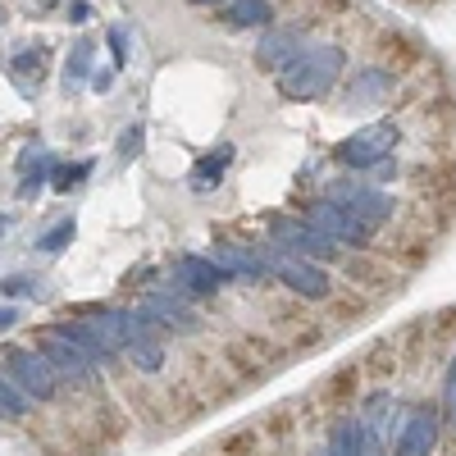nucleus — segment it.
Listing matches in <instances>:
<instances>
[{"instance_id":"1","label":"nucleus","mask_w":456,"mask_h":456,"mask_svg":"<svg viewBox=\"0 0 456 456\" xmlns=\"http://www.w3.org/2000/svg\"><path fill=\"white\" fill-rule=\"evenodd\" d=\"M347 69V55L338 46H315V51H301L283 73H279V92L292 96V101H320L333 83L338 73Z\"/></svg>"},{"instance_id":"2","label":"nucleus","mask_w":456,"mask_h":456,"mask_svg":"<svg viewBox=\"0 0 456 456\" xmlns=\"http://www.w3.org/2000/svg\"><path fill=\"white\" fill-rule=\"evenodd\" d=\"M397 124H370V128H356L352 137L338 142V160L352 165V169H379L388 165V156L397 151Z\"/></svg>"},{"instance_id":"3","label":"nucleus","mask_w":456,"mask_h":456,"mask_svg":"<svg viewBox=\"0 0 456 456\" xmlns=\"http://www.w3.org/2000/svg\"><path fill=\"white\" fill-rule=\"evenodd\" d=\"M260 260H265V270H270L274 279H283L292 292H301V297H324L329 292V274L320 270V265H311V260H301V256H292V251H283V247H260Z\"/></svg>"},{"instance_id":"4","label":"nucleus","mask_w":456,"mask_h":456,"mask_svg":"<svg viewBox=\"0 0 456 456\" xmlns=\"http://www.w3.org/2000/svg\"><path fill=\"white\" fill-rule=\"evenodd\" d=\"M5 370H10L14 388H19L23 397L51 402V397L60 393V379H55V370L46 365V356H42V352H28V347H19V352H10V356H5Z\"/></svg>"},{"instance_id":"5","label":"nucleus","mask_w":456,"mask_h":456,"mask_svg":"<svg viewBox=\"0 0 456 456\" xmlns=\"http://www.w3.org/2000/svg\"><path fill=\"white\" fill-rule=\"evenodd\" d=\"M270 233L283 242V251H292L301 260H333L338 256V242H329L311 219H274Z\"/></svg>"},{"instance_id":"6","label":"nucleus","mask_w":456,"mask_h":456,"mask_svg":"<svg viewBox=\"0 0 456 456\" xmlns=\"http://www.w3.org/2000/svg\"><path fill=\"white\" fill-rule=\"evenodd\" d=\"M324 201H333V206H342V210H352V215L365 219L370 228L384 224V219L393 215V201H388L384 192H374V187H365V183H338V187H329Z\"/></svg>"},{"instance_id":"7","label":"nucleus","mask_w":456,"mask_h":456,"mask_svg":"<svg viewBox=\"0 0 456 456\" xmlns=\"http://www.w3.org/2000/svg\"><path fill=\"white\" fill-rule=\"evenodd\" d=\"M434 443H438V420L434 411L425 406H411L397 425V438H393V456H434Z\"/></svg>"},{"instance_id":"8","label":"nucleus","mask_w":456,"mask_h":456,"mask_svg":"<svg viewBox=\"0 0 456 456\" xmlns=\"http://www.w3.org/2000/svg\"><path fill=\"white\" fill-rule=\"evenodd\" d=\"M311 224L320 228L329 242H352V247L370 242V233H374L365 219H356L352 210H342V206H333V201H320V206L311 210Z\"/></svg>"},{"instance_id":"9","label":"nucleus","mask_w":456,"mask_h":456,"mask_svg":"<svg viewBox=\"0 0 456 456\" xmlns=\"http://www.w3.org/2000/svg\"><path fill=\"white\" fill-rule=\"evenodd\" d=\"M224 279L228 274L219 270L215 260H206V256H183L174 265V292L178 297H210V292H219Z\"/></svg>"},{"instance_id":"10","label":"nucleus","mask_w":456,"mask_h":456,"mask_svg":"<svg viewBox=\"0 0 456 456\" xmlns=\"http://www.w3.org/2000/svg\"><path fill=\"white\" fill-rule=\"evenodd\" d=\"M46 356V365L55 370V379H64V384H92V374H96V365L78 352V347H69V342L60 338V333H51L42 347H37Z\"/></svg>"},{"instance_id":"11","label":"nucleus","mask_w":456,"mask_h":456,"mask_svg":"<svg viewBox=\"0 0 456 456\" xmlns=\"http://www.w3.org/2000/svg\"><path fill=\"white\" fill-rule=\"evenodd\" d=\"M297 55H301V28H279V32H265V37H260V46H256L260 69H274V73H283Z\"/></svg>"},{"instance_id":"12","label":"nucleus","mask_w":456,"mask_h":456,"mask_svg":"<svg viewBox=\"0 0 456 456\" xmlns=\"http://www.w3.org/2000/svg\"><path fill=\"white\" fill-rule=\"evenodd\" d=\"M142 315H146L151 324L174 329V333H197V315L187 311L178 297H169V292H151V297L142 301Z\"/></svg>"},{"instance_id":"13","label":"nucleus","mask_w":456,"mask_h":456,"mask_svg":"<svg viewBox=\"0 0 456 456\" xmlns=\"http://www.w3.org/2000/svg\"><path fill=\"white\" fill-rule=\"evenodd\" d=\"M60 338L69 342V347H78V352H83V356H87V361H92L96 370L114 361V352H110V342H105V338H101V333H96V329H92L87 320H73V324H60Z\"/></svg>"},{"instance_id":"14","label":"nucleus","mask_w":456,"mask_h":456,"mask_svg":"<svg viewBox=\"0 0 456 456\" xmlns=\"http://www.w3.org/2000/svg\"><path fill=\"white\" fill-rule=\"evenodd\" d=\"M224 274H242V279H265L270 270H265L260 251H247V247H233V242H219L215 256H210Z\"/></svg>"},{"instance_id":"15","label":"nucleus","mask_w":456,"mask_h":456,"mask_svg":"<svg viewBox=\"0 0 456 456\" xmlns=\"http://www.w3.org/2000/svg\"><path fill=\"white\" fill-rule=\"evenodd\" d=\"M228 160H233V146H219L215 156L197 160V169H192V187H197V192H210V187H219V178H224Z\"/></svg>"},{"instance_id":"16","label":"nucleus","mask_w":456,"mask_h":456,"mask_svg":"<svg viewBox=\"0 0 456 456\" xmlns=\"http://www.w3.org/2000/svg\"><path fill=\"white\" fill-rule=\"evenodd\" d=\"M270 19H274L270 0H233V5H228V23L233 28H265Z\"/></svg>"},{"instance_id":"17","label":"nucleus","mask_w":456,"mask_h":456,"mask_svg":"<svg viewBox=\"0 0 456 456\" xmlns=\"http://www.w3.org/2000/svg\"><path fill=\"white\" fill-rule=\"evenodd\" d=\"M365 443H370V434H365L361 420H356V425H338L333 438H329V452H324V456H361Z\"/></svg>"},{"instance_id":"18","label":"nucleus","mask_w":456,"mask_h":456,"mask_svg":"<svg viewBox=\"0 0 456 456\" xmlns=\"http://www.w3.org/2000/svg\"><path fill=\"white\" fill-rule=\"evenodd\" d=\"M393 411H397V402H393L388 393H374V397H370V406H365V420H361V425H365V434H370L374 443L384 438V429H388V420H393Z\"/></svg>"},{"instance_id":"19","label":"nucleus","mask_w":456,"mask_h":456,"mask_svg":"<svg viewBox=\"0 0 456 456\" xmlns=\"http://www.w3.org/2000/svg\"><path fill=\"white\" fill-rule=\"evenodd\" d=\"M46 169H51V156H46L42 146L23 151V174H28V178L19 183V192H23V197H32V192H37V183H42V174H46Z\"/></svg>"},{"instance_id":"20","label":"nucleus","mask_w":456,"mask_h":456,"mask_svg":"<svg viewBox=\"0 0 456 456\" xmlns=\"http://www.w3.org/2000/svg\"><path fill=\"white\" fill-rule=\"evenodd\" d=\"M128 361L142 370V374H156L165 365V352H160V342L151 338V342H137V347H128Z\"/></svg>"},{"instance_id":"21","label":"nucleus","mask_w":456,"mask_h":456,"mask_svg":"<svg viewBox=\"0 0 456 456\" xmlns=\"http://www.w3.org/2000/svg\"><path fill=\"white\" fill-rule=\"evenodd\" d=\"M73 233H78V224L64 219V224H55V228H51V233L37 238V251H42V256H55V251H64V247L73 242Z\"/></svg>"},{"instance_id":"22","label":"nucleus","mask_w":456,"mask_h":456,"mask_svg":"<svg viewBox=\"0 0 456 456\" xmlns=\"http://www.w3.org/2000/svg\"><path fill=\"white\" fill-rule=\"evenodd\" d=\"M384 87H388V73H379V69H370V73H365V78H361V83L352 87V96H347V105H365L370 96H379V92H384Z\"/></svg>"},{"instance_id":"23","label":"nucleus","mask_w":456,"mask_h":456,"mask_svg":"<svg viewBox=\"0 0 456 456\" xmlns=\"http://www.w3.org/2000/svg\"><path fill=\"white\" fill-rule=\"evenodd\" d=\"M28 411V397L10 384L5 374H0V415H5V420H19V415Z\"/></svg>"},{"instance_id":"24","label":"nucleus","mask_w":456,"mask_h":456,"mask_svg":"<svg viewBox=\"0 0 456 456\" xmlns=\"http://www.w3.org/2000/svg\"><path fill=\"white\" fill-rule=\"evenodd\" d=\"M87 174H92V160H78V165H60L51 183H55V192H69V187H78Z\"/></svg>"},{"instance_id":"25","label":"nucleus","mask_w":456,"mask_h":456,"mask_svg":"<svg viewBox=\"0 0 456 456\" xmlns=\"http://www.w3.org/2000/svg\"><path fill=\"white\" fill-rule=\"evenodd\" d=\"M87 64H92V42H78L69 55V83H83L87 78Z\"/></svg>"},{"instance_id":"26","label":"nucleus","mask_w":456,"mask_h":456,"mask_svg":"<svg viewBox=\"0 0 456 456\" xmlns=\"http://www.w3.org/2000/svg\"><path fill=\"white\" fill-rule=\"evenodd\" d=\"M37 64H42V51H28V55H14V73L23 78L28 73V83H37Z\"/></svg>"},{"instance_id":"27","label":"nucleus","mask_w":456,"mask_h":456,"mask_svg":"<svg viewBox=\"0 0 456 456\" xmlns=\"http://www.w3.org/2000/svg\"><path fill=\"white\" fill-rule=\"evenodd\" d=\"M443 393H447V406H452V397H456V361H452V370H447V384H443Z\"/></svg>"},{"instance_id":"28","label":"nucleus","mask_w":456,"mask_h":456,"mask_svg":"<svg viewBox=\"0 0 456 456\" xmlns=\"http://www.w3.org/2000/svg\"><path fill=\"white\" fill-rule=\"evenodd\" d=\"M10 324H19V311L14 306H0V329H10Z\"/></svg>"},{"instance_id":"29","label":"nucleus","mask_w":456,"mask_h":456,"mask_svg":"<svg viewBox=\"0 0 456 456\" xmlns=\"http://www.w3.org/2000/svg\"><path fill=\"white\" fill-rule=\"evenodd\" d=\"M5 292H32V283H23V279H10V283H5Z\"/></svg>"},{"instance_id":"30","label":"nucleus","mask_w":456,"mask_h":456,"mask_svg":"<svg viewBox=\"0 0 456 456\" xmlns=\"http://www.w3.org/2000/svg\"><path fill=\"white\" fill-rule=\"evenodd\" d=\"M361 456H384V452H379V443H374V438H370V443H365V452H361Z\"/></svg>"},{"instance_id":"31","label":"nucleus","mask_w":456,"mask_h":456,"mask_svg":"<svg viewBox=\"0 0 456 456\" xmlns=\"http://www.w3.org/2000/svg\"><path fill=\"white\" fill-rule=\"evenodd\" d=\"M192 5H219V0H192Z\"/></svg>"},{"instance_id":"32","label":"nucleus","mask_w":456,"mask_h":456,"mask_svg":"<svg viewBox=\"0 0 456 456\" xmlns=\"http://www.w3.org/2000/svg\"><path fill=\"white\" fill-rule=\"evenodd\" d=\"M452 425H456V397H452Z\"/></svg>"}]
</instances>
